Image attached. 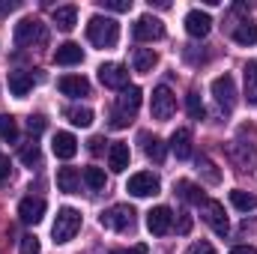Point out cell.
<instances>
[{
  "mask_svg": "<svg viewBox=\"0 0 257 254\" xmlns=\"http://www.w3.org/2000/svg\"><path fill=\"white\" fill-rule=\"evenodd\" d=\"M138 108H141V87H135V84H132V87H126V90L120 93V99H117V108H114V111L132 120Z\"/></svg>",
  "mask_w": 257,
  "mask_h": 254,
  "instance_id": "obj_15",
  "label": "cell"
},
{
  "mask_svg": "<svg viewBox=\"0 0 257 254\" xmlns=\"http://www.w3.org/2000/svg\"><path fill=\"white\" fill-rule=\"evenodd\" d=\"M33 42H45V27H42L39 18H21L15 24V45L27 48Z\"/></svg>",
  "mask_w": 257,
  "mask_h": 254,
  "instance_id": "obj_4",
  "label": "cell"
},
{
  "mask_svg": "<svg viewBox=\"0 0 257 254\" xmlns=\"http://www.w3.org/2000/svg\"><path fill=\"white\" fill-rule=\"evenodd\" d=\"M230 254H257V248H254V245H236Z\"/></svg>",
  "mask_w": 257,
  "mask_h": 254,
  "instance_id": "obj_44",
  "label": "cell"
},
{
  "mask_svg": "<svg viewBox=\"0 0 257 254\" xmlns=\"http://www.w3.org/2000/svg\"><path fill=\"white\" fill-rule=\"evenodd\" d=\"M197 168H200V174L206 177V183H212V186H215V183L221 180V174L215 171V165H212V162H209L206 156H200V159H197Z\"/></svg>",
  "mask_w": 257,
  "mask_h": 254,
  "instance_id": "obj_33",
  "label": "cell"
},
{
  "mask_svg": "<svg viewBox=\"0 0 257 254\" xmlns=\"http://www.w3.org/2000/svg\"><path fill=\"white\" fill-rule=\"evenodd\" d=\"M81 60H84V51H81L78 42H63L54 51V63L57 66H75V63H81Z\"/></svg>",
  "mask_w": 257,
  "mask_h": 254,
  "instance_id": "obj_17",
  "label": "cell"
},
{
  "mask_svg": "<svg viewBox=\"0 0 257 254\" xmlns=\"http://www.w3.org/2000/svg\"><path fill=\"white\" fill-rule=\"evenodd\" d=\"M200 215H203V221H206L218 236H227V233H230V221H227L224 206H221L218 200H203V203H200Z\"/></svg>",
  "mask_w": 257,
  "mask_h": 254,
  "instance_id": "obj_5",
  "label": "cell"
},
{
  "mask_svg": "<svg viewBox=\"0 0 257 254\" xmlns=\"http://www.w3.org/2000/svg\"><path fill=\"white\" fill-rule=\"evenodd\" d=\"M66 117H69L72 126H81V129H87L93 123V111H90V108H69Z\"/></svg>",
  "mask_w": 257,
  "mask_h": 254,
  "instance_id": "obj_30",
  "label": "cell"
},
{
  "mask_svg": "<svg viewBox=\"0 0 257 254\" xmlns=\"http://www.w3.org/2000/svg\"><path fill=\"white\" fill-rule=\"evenodd\" d=\"M128 144L123 141H117V144H111V150H108V168L114 171V174H123L128 168Z\"/></svg>",
  "mask_w": 257,
  "mask_h": 254,
  "instance_id": "obj_18",
  "label": "cell"
},
{
  "mask_svg": "<svg viewBox=\"0 0 257 254\" xmlns=\"http://www.w3.org/2000/svg\"><path fill=\"white\" fill-rule=\"evenodd\" d=\"M81 186V174L75 171V168H60L57 171V189L66 191V194H75Z\"/></svg>",
  "mask_w": 257,
  "mask_h": 254,
  "instance_id": "obj_21",
  "label": "cell"
},
{
  "mask_svg": "<svg viewBox=\"0 0 257 254\" xmlns=\"http://www.w3.org/2000/svg\"><path fill=\"white\" fill-rule=\"evenodd\" d=\"M171 227H174V212H171V206H156V209L147 212V230H150L153 236H165Z\"/></svg>",
  "mask_w": 257,
  "mask_h": 254,
  "instance_id": "obj_9",
  "label": "cell"
},
{
  "mask_svg": "<svg viewBox=\"0 0 257 254\" xmlns=\"http://www.w3.org/2000/svg\"><path fill=\"white\" fill-rule=\"evenodd\" d=\"M87 39L96 48H114L117 39H120V24L108 15H93L87 21Z\"/></svg>",
  "mask_w": 257,
  "mask_h": 254,
  "instance_id": "obj_1",
  "label": "cell"
},
{
  "mask_svg": "<svg viewBox=\"0 0 257 254\" xmlns=\"http://www.w3.org/2000/svg\"><path fill=\"white\" fill-rule=\"evenodd\" d=\"M186 108H189V117H192V120H203V114H206V108H203V102H200L197 93H189Z\"/></svg>",
  "mask_w": 257,
  "mask_h": 254,
  "instance_id": "obj_34",
  "label": "cell"
},
{
  "mask_svg": "<svg viewBox=\"0 0 257 254\" xmlns=\"http://www.w3.org/2000/svg\"><path fill=\"white\" fill-rule=\"evenodd\" d=\"M54 24L69 33V30L78 24V9H75V6H57V9H54Z\"/></svg>",
  "mask_w": 257,
  "mask_h": 254,
  "instance_id": "obj_23",
  "label": "cell"
},
{
  "mask_svg": "<svg viewBox=\"0 0 257 254\" xmlns=\"http://www.w3.org/2000/svg\"><path fill=\"white\" fill-rule=\"evenodd\" d=\"M209 30H212V18H209L206 12L192 9V12L186 15V33H189V36H194V39H203Z\"/></svg>",
  "mask_w": 257,
  "mask_h": 254,
  "instance_id": "obj_13",
  "label": "cell"
},
{
  "mask_svg": "<svg viewBox=\"0 0 257 254\" xmlns=\"http://www.w3.org/2000/svg\"><path fill=\"white\" fill-rule=\"evenodd\" d=\"M177 191H180V197H183L186 203H203V200H206L203 191L197 189L194 183H189V180H180V183H177Z\"/></svg>",
  "mask_w": 257,
  "mask_h": 254,
  "instance_id": "obj_26",
  "label": "cell"
},
{
  "mask_svg": "<svg viewBox=\"0 0 257 254\" xmlns=\"http://www.w3.org/2000/svg\"><path fill=\"white\" fill-rule=\"evenodd\" d=\"M132 33H135V39H138V42H156V39H162V36H165V24H162L156 15H141V18L135 21Z\"/></svg>",
  "mask_w": 257,
  "mask_h": 254,
  "instance_id": "obj_7",
  "label": "cell"
},
{
  "mask_svg": "<svg viewBox=\"0 0 257 254\" xmlns=\"http://www.w3.org/2000/svg\"><path fill=\"white\" fill-rule=\"evenodd\" d=\"M144 153H147V159H153V162H165V141H159V138H147L144 135Z\"/></svg>",
  "mask_w": 257,
  "mask_h": 254,
  "instance_id": "obj_27",
  "label": "cell"
},
{
  "mask_svg": "<svg viewBox=\"0 0 257 254\" xmlns=\"http://www.w3.org/2000/svg\"><path fill=\"white\" fill-rule=\"evenodd\" d=\"M0 138L9 141V144L18 141V120L12 114H0Z\"/></svg>",
  "mask_w": 257,
  "mask_h": 254,
  "instance_id": "obj_28",
  "label": "cell"
},
{
  "mask_svg": "<svg viewBox=\"0 0 257 254\" xmlns=\"http://www.w3.org/2000/svg\"><path fill=\"white\" fill-rule=\"evenodd\" d=\"M33 90V75L30 72H9V93L24 99L27 93Z\"/></svg>",
  "mask_w": 257,
  "mask_h": 254,
  "instance_id": "obj_20",
  "label": "cell"
},
{
  "mask_svg": "<svg viewBox=\"0 0 257 254\" xmlns=\"http://www.w3.org/2000/svg\"><path fill=\"white\" fill-rule=\"evenodd\" d=\"M15 6H18L15 0H0V15H9V12H12Z\"/></svg>",
  "mask_w": 257,
  "mask_h": 254,
  "instance_id": "obj_43",
  "label": "cell"
},
{
  "mask_svg": "<svg viewBox=\"0 0 257 254\" xmlns=\"http://www.w3.org/2000/svg\"><path fill=\"white\" fill-rule=\"evenodd\" d=\"M230 203L239 209V212H251L257 206V197L251 194V191H242V189H233L230 191Z\"/></svg>",
  "mask_w": 257,
  "mask_h": 254,
  "instance_id": "obj_24",
  "label": "cell"
},
{
  "mask_svg": "<svg viewBox=\"0 0 257 254\" xmlns=\"http://www.w3.org/2000/svg\"><path fill=\"white\" fill-rule=\"evenodd\" d=\"M150 111H153L156 120H171V117H174V111H177V96L171 93V87H156V90H153Z\"/></svg>",
  "mask_w": 257,
  "mask_h": 254,
  "instance_id": "obj_6",
  "label": "cell"
},
{
  "mask_svg": "<svg viewBox=\"0 0 257 254\" xmlns=\"http://www.w3.org/2000/svg\"><path fill=\"white\" fill-rule=\"evenodd\" d=\"M177 230H180V233H189V230H192V215H189V212H180V224H177Z\"/></svg>",
  "mask_w": 257,
  "mask_h": 254,
  "instance_id": "obj_39",
  "label": "cell"
},
{
  "mask_svg": "<svg viewBox=\"0 0 257 254\" xmlns=\"http://www.w3.org/2000/svg\"><path fill=\"white\" fill-rule=\"evenodd\" d=\"M168 144H171V150H174L177 159H189L192 156V132L189 129H177Z\"/></svg>",
  "mask_w": 257,
  "mask_h": 254,
  "instance_id": "obj_19",
  "label": "cell"
},
{
  "mask_svg": "<svg viewBox=\"0 0 257 254\" xmlns=\"http://www.w3.org/2000/svg\"><path fill=\"white\" fill-rule=\"evenodd\" d=\"M78 230H81V212L72 209V206H63V209L57 212L54 224H51V236H54V242H57V245L72 242Z\"/></svg>",
  "mask_w": 257,
  "mask_h": 254,
  "instance_id": "obj_2",
  "label": "cell"
},
{
  "mask_svg": "<svg viewBox=\"0 0 257 254\" xmlns=\"http://www.w3.org/2000/svg\"><path fill=\"white\" fill-rule=\"evenodd\" d=\"M245 99L248 105H257V60L245 63Z\"/></svg>",
  "mask_w": 257,
  "mask_h": 254,
  "instance_id": "obj_25",
  "label": "cell"
},
{
  "mask_svg": "<svg viewBox=\"0 0 257 254\" xmlns=\"http://www.w3.org/2000/svg\"><path fill=\"white\" fill-rule=\"evenodd\" d=\"M51 150H54L57 159H72V156L78 153V141H75L72 132H57L54 141H51Z\"/></svg>",
  "mask_w": 257,
  "mask_h": 254,
  "instance_id": "obj_16",
  "label": "cell"
},
{
  "mask_svg": "<svg viewBox=\"0 0 257 254\" xmlns=\"http://www.w3.org/2000/svg\"><path fill=\"white\" fill-rule=\"evenodd\" d=\"M84 183L96 191L105 189V171L102 168H84Z\"/></svg>",
  "mask_w": 257,
  "mask_h": 254,
  "instance_id": "obj_32",
  "label": "cell"
},
{
  "mask_svg": "<svg viewBox=\"0 0 257 254\" xmlns=\"http://www.w3.org/2000/svg\"><path fill=\"white\" fill-rule=\"evenodd\" d=\"M18 159L27 165V168H33V165H39V159H42V153H39V144L36 141H30V144H24L21 147V153H18Z\"/></svg>",
  "mask_w": 257,
  "mask_h": 254,
  "instance_id": "obj_31",
  "label": "cell"
},
{
  "mask_svg": "<svg viewBox=\"0 0 257 254\" xmlns=\"http://www.w3.org/2000/svg\"><path fill=\"white\" fill-rule=\"evenodd\" d=\"M18 254H42L39 251V239L36 236H21V251Z\"/></svg>",
  "mask_w": 257,
  "mask_h": 254,
  "instance_id": "obj_35",
  "label": "cell"
},
{
  "mask_svg": "<svg viewBox=\"0 0 257 254\" xmlns=\"http://www.w3.org/2000/svg\"><path fill=\"white\" fill-rule=\"evenodd\" d=\"M233 42H239V45H254L257 42V24H239L236 30H233Z\"/></svg>",
  "mask_w": 257,
  "mask_h": 254,
  "instance_id": "obj_29",
  "label": "cell"
},
{
  "mask_svg": "<svg viewBox=\"0 0 257 254\" xmlns=\"http://www.w3.org/2000/svg\"><path fill=\"white\" fill-rule=\"evenodd\" d=\"M102 144H105V138H90V153H102Z\"/></svg>",
  "mask_w": 257,
  "mask_h": 254,
  "instance_id": "obj_42",
  "label": "cell"
},
{
  "mask_svg": "<svg viewBox=\"0 0 257 254\" xmlns=\"http://www.w3.org/2000/svg\"><path fill=\"white\" fill-rule=\"evenodd\" d=\"M99 81L111 90H126L128 87V69L123 63H105L99 66Z\"/></svg>",
  "mask_w": 257,
  "mask_h": 254,
  "instance_id": "obj_10",
  "label": "cell"
},
{
  "mask_svg": "<svg viewBox=\"0 0 257 254\" xmlns=\"http://www.w3.org/2000/svg\"><path fill=\"white\" fill-rule=\"evenodd\" d=\"M45 126H48V120H45L42 114H33V117L27 120V129H30V135H39V132H45Z\"/></svg>",
  "mask_w": 257,
  "mask_h": 254,
  "instance_id": "obj_37",
  "label": "cell"
},
{
  "mask_svg": "<svg viewBox=\"0 0 257 254\" xmlns=\"http://www.w3.org/2000/svg\"><path fill=\"white\" fill-rule=\"evenodd\" d=\"M186 254H215V248H212L209 242H194V245H189Z\"/></svg>",
  "mask_w": 257,
  "mask_h": 254,
  "instance_id": "obj_38",
  "label": "cell"
},
{
  "mask_svg": "<svg viewBox=\"0 0 257 254\" xmlns=\"http://www.w3.org/2000/svg\"><path fill=\"white\" fill-rule=\"evenodd\" d=\"M99 221H102V227L123 233V230H132V224H135V209H132L128 203H117V206L105 209Z\"/></svg>",
  "mask_w": 257,
  "mask_h": 254,
  "instance_id": "obj_3",
  "label": "cell"
},
{
  "mask_svg": "<svg viewBox=\"0 0 257 254\" xmlns=\"http://www.w3.org/2000/svg\"><path fill=\"white\" fill-rule=\"evenodd\" d=\"M159 63V54L153 51V48H138L135 51V57H132V66H135V72H153V66Z\"/></svg>",
  "mask_w": 257,
  "mask_h": 254,
  "instance_id": "obj_22",
  "label": "cell"
},
{
  "mask_svg": "<svg viewBox=\"0 0 257 254\" xmlns=\"http://www.w3.org/2000/svg\"><path fill=\"white\" fill-rule=\"evenodd\" d=\"M111 254H147V245H132V248H114Z\"/></svg>",
  "mask_w": 257,
  "mask_h": 254,
  "instance_id": "obj_41",
  "label": "cell"
},
{
  "mask_svg": "<svg viewBox=\"0 0 257 254\" xmlns=\"http://www.w3.org/2000/svg\"><path fill=\"white\" fill-rule=\"evenodd\" d=\"M9 171H12V162H9V156H0V183L9 177Z\"/></svg>",
  "mask_w": 257,
  "mask_h": 254,
  "instance_id": "obj_40",
  "label": "cell"
},
{
  "mask_svg": "<svg viewBox=\"0 0 257 254\" xmlns=\"http://www.w3.org/2000/svg\"><path fill=\"white\" fill-rule=\"evenodd\" d=\"M57 87H60L63 96H72V99L90 96V81H87L84 75H63V78L57 81Z\"/></svg>",
  "mask_w": 257,
  "mask_h": 254,
  "instance_id": "obj_14",
  "label": "cell"
},
{
  "mask_svg": "<svg viewBox=\"0 0 257 254\" xmlns=\"http://www.w3.org/2000/svg\"><path fill=\"white\" fill-rule=\"evenodd\" d=\"M212 96H215L218 105L233 108V102H236V84H233V78L230 75H218L212 81Z\"/></svg>",
  "mask_w": 257,
  "mask_h": 254,
  "instance_id": "obj_11",
  "label": "cell"
},
{
  "mask_svg": "<svg viewBox=\"0 0 257 254\" xmlns=\"http://www.w3.org/2000/svg\"><path fill=\"white\" fill-rule=\"evenodd\" d=\"M42 215H45V200L42 197H24L21 203H18V218L24 221V224H39L42 221Z\"/></svg>",
  "mask_w": 257,
  "mask_h": 254,
  "instance_id": "obj_12",
  "label": "cell"
},
{
  "mask_svg": "<svg viewBox=\"0 0 257 254\" xmlns=\"http://www.w3.org/2000/svg\"><path fill=\"white\" fill-rule=\"evenodd\" d=\"M102 9H111V12H128V9H132V0H102Z\"/></svg>",
  "mask_w": 257,
  "mask_h": 254,
  "instance_id": "obj_36",
  "label": "cell"
},
{
  "mask_svg": "<svg viewBox=\"0 0 257 254\" xmlns=\"http://www.w3.org/2000/svg\"><path fill=\"white\" fill-rule=\"evenodd\" d=\"M159 189H162V183L150 171H141V174L128 177V186H126V191L135 194V197H153V194H159Z\"/></svg>",
  "mask_w": 257,
  "mask_h": 254,
  "instance_id": "obj_8",
  "label": "cell"
}]
</instances>
